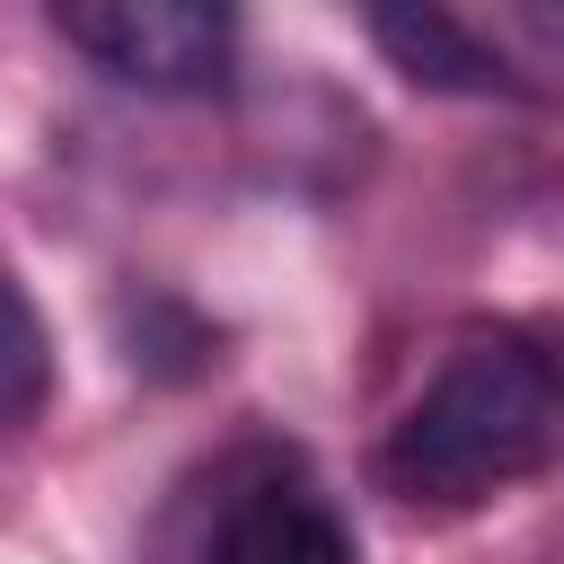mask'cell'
Segmentation results:
<instances>
[{"instance_id": "cell-1", "label": "cell", "mask_w": 564, "mask_h": 564, "mask_svg": "<svg viewBox=\"0 0 564 564\" xmlns=\"http://www.w3.org/2000/svg\"><path fill=\"white\" fill-rule=\"evenodd\" d=\"M555 467H564V352L511 317L458 326L370 449V485L423 520L485 511Z\"/></svg>"}, {"instance_id": "cell-6", "label": "cell", "mask_w": 564, "mask_h": 564, "mask_svg": "<svg viewBox=\"0 0 564 564\" xmlns=\"http://www.w3.org/2000/svg\"><path fill=\"white\" fill-rule=\"evenodd\" d=\"M502 26L529 35L538 53H564V9H555V0H520V9H502Z\"/></svg>"}, {"instance_id": "cell-5", "label": "cell", "mask_w": 564, "mask_h": 564, "mask_svg": "<svg viewBox=\"0 0 564 564\" xmlns=\"http://www.w3.org/2000/svg\"><path fill=\"white\" fill-rule=\"evenodd\" d=\"M53 405V326L26 300V282L0 264V441L26 432Z\"/></svg>"}, {"instance_id": "cell-2", "label": "cell", "mask_w": 564, "mask_h": 564, "mask_svg": "<svg viewBox=\"0 0 564 564\" xmlns=\"http://www.w3.org/2000/svg\"><path fill=\"white\" fill-rule=\"evenodd\" d=\"M150 564H361V538L300 441L238 432L167 494Z\"/></svg>"}, {"instance_id": "cell-4", "label": "cell", "mask_w": 564, "mask_h": 564, "mask_svg": "<svg viewBox=\"0 0 564 564\" xmlns=\"http://www.w3.org/2000/svg\"><path fill=\"white\" fill-rule=\"evenodd\" d=\"M361 26H370V44H379L414 88H432V97H502V106H538V97H546L538 70H520L485 26L449 18V9H370Z\"/></svg>"}, {"instance_id": "cell-3", "label": "cell", "mask_w": 564, "mask_h": 564, "mask_svg": "<svg viewBox=\"0 0 564 564\" xmlns=\"http://www.w3.org/2000/svg\"><path fill=\"white\" fill-rule=\"evenodd\" d=\"M53 35L141 97H220L238 70V18L203 0H70Z\"/></svg>"}]
</instances>
